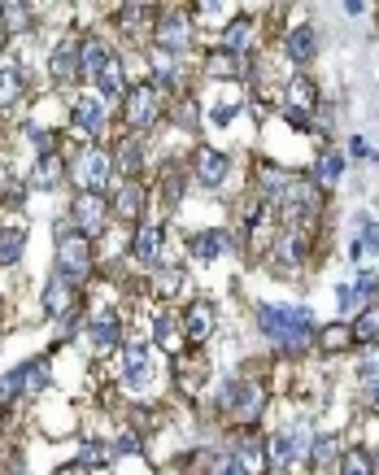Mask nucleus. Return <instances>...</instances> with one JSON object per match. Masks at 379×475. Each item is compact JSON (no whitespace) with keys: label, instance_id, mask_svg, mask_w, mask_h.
<instances>
[{"label":"nucleus","instance_id":"34","mask_svg":"<svg viewBox=\"0 0 379 475\" xmlns=\"http://www.w3.org/2000/svg\"><path fill=\"white\" fill-rule=\"evenodd\" d=\"M109 57H114V49H109L105 40H97V35H88V40H83V75L92 79L105 61H109Z\"/></svg>","mask_w":379,"mask_h":475},{"label":"nucleus","instance_id":"35","mask_svg":"<svg viewBox=\"0 0 379 475\" xmlns=\"http://www.w3.org/2000/svg\"><path fill=\"white\" fill-rule=\"evenodd\" d=\"M26 249V231L23 227H5L0 231V266H14Z\"/></svg>","mask_w":379,"mask_h":475},{"label":"nucleus","instance_id":"7","mask_svg":"<svg viewBox=\"0 0 379 475\" xmlns=\"http://www.w3.org/2000/svg\"><path fill=\"white\" fill-rule=\"evenodd\" d=\"M70 223H75V231H83L88 240L101 236L105 227H109V200H105V192H75V197H70Z\"/></svg>","mask_w":379,"mask_h":475},{"label":"nucleus","instance_id":"21","mask_svg":"<svg viewBox=\"0 0 379 475\" xmlns=\"http://www.w3.org/2000/svg\"><path fill=\"white\" fill-rule=\"evenodd\" d=\"M92 83H97V92H101L105 100H114V97H123L126 92V75H123V61H118V52L105 61L101 70L92 75Z\"/></svg>","mask_w":379,"mask_h":475},{"label":"nucleus","instance_id":"44","mask_svg":"<svg viewBox=\"0 0 379 475\" xmlns=\"http://www.w3.org/2000/svg\"><path fill=\"white\" fill-rule=\"evenodd\" d=\"M162 188H166V205H179V197H183V179H179V171L175 175H166Z\"/></svg>","mask_w":379,"mask_h":475},{"label":"nucleus","instance_id":"24","mask_svg":"<svg viewBox=\"0 0 379 475\" xmlns=\"http://www.w3.org/2000/svg\"><path fill=\"white\" fill-rule=\"evenodd\" d=\"M153 23H157L153 5H126V9H118V26L126 35H153Z\"/></svg>","mask_w":379,"mask_h":475},{"label":"nucleus","instance_id":"2","mask_svg":"<svg viewBox=\"0 0 379 475\" xmlns=\"http://www.w3.org/2000/svg\"><path fill=\"white\" fill-rule=\"evenodd\" d=\"M92 266H97L92 262V240L70 223H57V275L79 284V279L92 275Z\"/></svg>","mask_w":379,"mask_h":475},{"label":"nucleus","instance_id":"28","mask_svg":"<svg viewBox=\"0 0 379 475\" xmlns=\"http://www.w3.org/2000/svg\"><path fill=\"white\" fill-rule=\"evenodd\" d=\"M26 97V79H23V70L18 66H0V109H14L18 100Z\"/></svg>","mask_w":379,"mask_h":475},{"label":"nucleus","instance_id":"3","mask_svg":"<svg viewBox=\"0 0 379 475\" xmlns=\"http://www.w3.org/2000/svg\"><path fill=\"white\" fill-rule=\"evenodd\" d=\"M123 118L126 126H140V131L162 118V88L153 79H140L123 92Z\"/></svg>","mask_w":379,"mask_h":475},{"label":"nucleus","instance_id":"11","mask_svg":"<svg viewBox=\"0 0 379 475\" xmlns=\"http://www.w3.org/2000/svg\"><path fill=\"white\" fill-rule=\"evenodd\" d=\"M179 319H183V340L201 345V340H209V336H214V327H218V310H214V305L201 297V301H192V305H188Z\"/></svg>","mask_w":379,"mask_h":475},{"label":"nucleus","instance_id":"4","mask_svg":"<svg viewBox=\"0 0 379 475\" xmlns=\"http://www.w3.org/2000/svg\"><path fill=\"white\" fill-rule=\"evenodd\" d=\"M70 175H75L79 192H105V183H109V175H114V153H105V149L75 153Z\"/></svg>","mask_w":379,"mask_h":475},{"label":"nucleus","instance_id":"46","mask_svg":"<svg viewBox=\"0 0 379 475\" xmlns=\"http://www.w3.org/2000/svg\"><path fill=\"white\" fill-rule=\"evenodd\" d=\"M354 157H362V162H371V157H375V153H371V144H366L362 135H354Z\"/></svg>","mask_w":379,"mask_h":475},{"label":"nucleus","instance_id":"32","mask_svg":"<svg viewBox=\"0 0 379 475\" xmlns=\"http://www.w3.org/2000/svg\"><path fill=\"white\" fill-rule=\"evenodd\" d=\"M340 171H345V153H323L319 162H314V183L328 192V188H336V179H340Z\"/></svg>","mask_w":379,"mask_h":475},{"label":"nucleus","instance_id":"29","mask_svg":"<svg viewBox=\"0 0 379 475\" xmlns=\"http://www.w3.org/2000/svg\"><path fill=\"white\" fill-rule=\"evenodd\" d=\"M349 331H354V345H375L379 340V305H362L354 314V323H349Z\"/></svg>","mask_w":379,"mask_h":475},{"label":"nucleus","instance_id":"36","mask_svg":"<svg viewBox=\"0 0 379 475\" xmlns=\"http://www.w3.org/2000/svg\"><path fill=\"white\" fill-rule=\"evenodd\" d=\"M18 376H23V397H31L35 388H44V384H49V358H35V362L18 367Z\"/></svg>","mask_w":379,"mask_h":475},{"label":"nucleus","instance_id":"16","mask_svg":"<svg viewBox=\"0 0 379 475\" xmlns=\"http://www.w3.org/2000/svg\"><path fill=\"white\" fill-rule=\"evenodd\" d=\"M70 175V162H66V153H40L35 157V171H31V188H61V179Z\"/></svg>","mask_w":379,"mask_h":475},{"label":"nucleus","instance_id":"8","mask_svg":"<svg viewBox=\"0 0 379 475\" xmlns=\"http://www.w3.org/2000/svg\"><path fill=\"white\" fill-rule=\"evenodd\" d=\"M314 109H319V83L310 75H297L288 83V92H283V118L292 126H310Z\"/></svg>","mask_w":379,"mask_h":475},{"label":"nucleus","instance_id":"39","mask_svg":"<svg viewBox=\"0 0 379 475\" xmlns=\"http://www.w3.org/2000/svg\"><path fill=\"white\" fill-rule=\"evenodd\" d=\"M188 279H183V271H162V275L153 279V288H157V297H175L179 288H183Z\"/></svg>","mask_w":379,"mask_h":475},{"label":"nucleus","instance_id":"40","mask_svg":"<svg viewBox=\"0 0 379 475\" xmlns=\"http://www.w3.org/2000/svg\"><path fill=\"white\" fill-rule=\"evenodd\" d=\"M197 114H201V109H197V100H192V97H179V105H175V118H179V126H188V131H192V126L201 123Z\"/></svg>","mask_w":379,"mask_h":475},{"label":"nucleus","instance_id":"18","mask_svg":"<svg viewBox=\"0 0 379 475\" xmlns=\"http://www.w3.org/2000/svg\"><path fill=\"white\" fill-rule=\"evenodd\" d=\"M301 453H305V432L301 427H297V432H275V436L266 441V458H271L275 467H292Z\"/></svg>","mask_w":379,"mask_h":475},{"label":"nucleus","instance_id":"12","mask_svg":"<svg viewBox=\"0 0 379 475\" xmlns=\"http://www.w3.org/2000/svg\"><path fill=\"white\" fill-rule=\"evenodd\" d=\"M227 171H231L227 153H223V149H214V144L197 149V157H192V175H197V183H201V188H223Z\"/></svg>","mask_w":379,"mask_h":475},{"label":"nucleus","instance_id":"37","mask_svg":"<svg viewBox=\"0 0 379 475\" xmlns=\"http://www.w3.org/2000/svg\"><path fill=\"white\" fill-rule=\"evenodd\" d=\"M0 23H5V31L14 35V31H31L35 26V18H31V5H0Z\"/></svg>","mask_w":379,"mask_h":475},{"label":"nucleus","instance_id":"17","mask_svg":"<svg viewBox=\"0 0 379 475\" xmlns=\"http://www.w3.org/2000/svg\"><path fill=\"white\" fill-rule=\"evenodd\" d=\"M283 52H288V61L292 66H310L314 57H319V31L305 23V26H292L288 31V40H283Z\"/></svg>","mask_w":379,"mask_h":475},{"label":"nucleus","instance_id":"6","mask_svg":"<svg viewBox=\"0 0 379 475\" xmlns=\"http://www.w3.org/2000/svg\"><path fill=\"white\" fill-rule=\"evenodd\" d=\"M223 405H227V414L236 424H257V414L266 410V388L257 379H236V384H227Z\"/></svg>","mask_w":379,"mask_h":475},{"label":"nucleus","instance_id":"47","mask_svg":"<svg viewBox=\"0 0 379 475\" xmlns=\"http://www.w3.org/2000/svg\"><path fill=\"white\" fill-rule=\"evenodd\" d=\"M366 405L379 414V379H375V384H366Z\"/></svg>","mask_w":379,"mask_h":475},{"label":"nucleus","instance_id":"10","mask_svg":"<svg viewBox=\"0 0 379 475\" xmlns=\"http://www.w3.org/2000/svg\"><path fill=\"white\" fill-rule=\"evenodd\" d=\"M162 245H166V227L140 219L135 231H131V257L140 266H153V262H162Z\"/></svg>","mask_w":379,"mask_h":475},{"label":"nucleus","instance_id":"5","mask_svg":"<svg viewBox=\"0 0 379 475\" xmlns=\"http://www.w3.org/2000/svg\"><path fill=\"white\" fill-rule=\"evenodd\" d=\"M188 40H192V14H188V9H157L153 44L175 57L179 49H188Z\"/></svg>","mask_w":379,"mask_h":475},{"label":"nucleus","instance_id":"14","mask_svg":"<svg viewBox=\"0 0 379 475\" xmlns=\"http://www.w3.org/2000/svg\"><path fill=\"white\" fill-rule=\"evenodd\" d=\"M88 340H92V349L97 353H114L118 345H123V319H118L114 310L92 314V323H88Z\"/></svg>","mask_w":379,"mask_h":475},{"label":"nucleus","instance_id":"25","mask_svg":"<svg viewBox=\"0 0 379 475\" xmlns=\"http://www.w3.org/2000/svg\"><path fill=\"white\" fill-rule=\"evenodd\" d=\"M149 349H144V345H140V340H135V345H126L123 349V379L126 384H131V388H140V384H144V379H149Z\"/></svg>","mask_w":379,"mask_h":475},{"label":"nucleus","instance_id":"23","mask_svg":"<svg viewBox=\"0 0 379 475\" xmlns=\"http://www.w3.org/2000/svg\"><path fill=\"white\" fill-rule=\"evenodd\" d=\"M114 171L123 179H140L144 171V144L135 140V135H126L123 144H118V157H114Z\"/></svg>","mask_w":379,"mask_h":475},{"label":"nucleus","instance_id":"26","mask_svg":"<svg viewBox=\"0 0 379 475\" xmlns=\"http://www.w3.org/2000/svg\"><path fill=\"white\" fill-rule=\"evenodd\" d=\"M314 345L323 353H349V345H354V331H349V323H328V327H319L314 331Z\"/></svg>","mask_w":379,"mask_h":475},{"label":"nucleus","instance_id":"42","mask_svg":"<svg viewBox=\"0 0 379 475\" xmlns=\"http://www.w3.org/2000/svg\"><path fill=\"white\" fill-rule=\"evenodd\" d=\"M336 305H340V310H362V288L340 284V288H336Z\"/></svg>","mask_w":379,"mask_h":475},{"label":"nucleus","instance_id":"1","mask_svg":"<svg viewBox=\"0 0 379 475\" xmlns=\"http://www.w3.org/2000/svg\"><path fill=\"white\" fill-rule=\"evenodd\" d=\"M257 323L271 340H279L283 353H305L314 345V331H319L305 310H275V305H257Z\"/></svg>","mask_w":379,"mask_h":475},{"label":"nucleus","instance_id":"33","mask_svg":"<svg viewBox=\"0 0 379 475\" xmlns=\"http://www.w3.org/2000/svg\"><path fill=\"white\" fill-rule=\"evenodd\" d=\"M205 75L209 79H236L240 75V57H231L227 49H209V57H205Z\"/></svg>","mask_w":379,"mask_h":475},{"label":"nucleus","instance_id":"45","mask_svg":"<svg viewBox=\"0 0 379 475\" xmlns=\"http://www.w3.org/2000/svg\"><path fill=\"white\" fill-rule=\"evenodd\" d=\"M357 376H362V384H375V379H379V358H375V353H366V362L357 367Z\"/></svg>","mask_w":379,"mask_h":475},{"label":"nucleus","instance_id":"20","mask_svg":"<svg viewBox=\"0 0 379 475\" xmlns=\"http://www.w3.org/2000/svg\"><path fill=\"white\" fill-rule=\"evenodd\" d=\"M75 126L79 135H101L105 131V105L97 97H75Z\"/></svg>","mask_w":379,"mask_h":475},{"label":"nucleus","instance_id":"22","mask_svg":"<svg viewBox=\"0 0 379 475\" xmlns=\"http://www.w3.org/2000/svg\"><path fill=\"white\" fill-rule=\"evenodd\" d=\"M188 253H192V257H201V262H214V257H223V253H227V231H218V227H209V231H197V236L188 240Z\"/></svg>","mask_w":379,"mask_h":475},{"label":"nucleus","instance_id":"13","mask_svg":"<svg viewBox=\"0 0 379 475\" xmlns=\"http://www.w3.org/2000/svg\"><path fill=\"white\" fill-rule=\"evenodd\" d=\"M144 200H149L144 183H140V179H123V188H118L114 200H109V214H114V219H123V223H140Z\"/></svg>","mask_w":379,"mask_h":475},{"label":"nucleus","instance_id":"38","mask_svg":"<svg viewBox=\"0 0 379 475\" xmlns=\"http://www.w3.org/2000/svg\"><path fill=\"white\" fill-rule=\"evenodd\" d=\"M336 467H340V475H371V453L366 450H345Z\"/></svg>","mask_w":379,"mask_h":475},{"label":"nucleus","instance_id":"15","mask_svg":"<svg viewBox=\"0 0 379 475\" xmlns=\"http://www.w3.org/2000/svg\"><path fill=\"white\" fill-rule=\"evenodd\" d=\"M310 231H301V227H279V236H275V257L283 262V266H301L305 257H310Z\"/></svg>","mask_w":379,"mask_h":475},{"label":"nucleus","instance_id":"30","mask_svg":"<svg viewBox=\"0 0 379 475\" xmlns=\"http://www.w3.org/2000/svg\"><path fill=\"white\" fill-rule=\"evenodd\" d=\"M231 467H236L240 475H262V471H266V445H257V441L240 445L236 458H231Z\"/></svg>","mask_w":379,"mask_h":475},{"label":"nucleus","instance_id":"19","mask_svg":"<svg viewBox=\"0 0 379 475\" xmlns=\"http://www.w3.org/2000/svg\"><path fill=\"white\" fill-rule=\"evenodd\" d=\"M75 305H79L75 284H70V279H61V275H52L49 288H44V310H49L52 319H61V314H70Z\"/></svg>","mask_w":379,"mask_h":475},{"label":"nucleus","instance_id":"43","mask_svg":"<svg viewBox=\"0 0 379 475\" xmlns=\"http://www.w3.org/2000/svg\"><path fill=\"white\" fill-rule=\"evenodd\" d=\"M79 462L88 467V471H97L105 462V445H83V453H79Z\"/></svg>","mask_w":379,"mask_h":475},{"label":"nucleus","instance_id":"41","mask_svg":"<svg viewBox=\"0 0 379 475\" xmlns=\"http://www.w3.org/2000/svg\"><path fill=\"white\" fill-rule=\"evenodd\" d=\"M14 397H23V376H18V371L0 376V405H9Z\"/></svg>","mask_w":379,"mask_h":475},{"label":"nucleus","instance_id":"27","mask_svg":"<svg viewBox=\"0 0 379 475\" xmlns=\"http://www.w3.org/2000/svg\"><path fill=\"white\" fill-rule=\"evenodd\" d=\"M153 340L175 358L179 345H183V319H179V314H162V319L153 323Z\"/></svg>","mask_w":379,"mask_h":475},{"label":"nucleus","instance_id":"9","mask_svg":"<svg viewBox=\"0 0 379 475\" xmlns=\"http://www.w3.org/2000/svg\"><path fill=\"white\" fill-rule=\"evenodd\" d=\"M49 75H52V83H61V88H70V83L83 79V40H70V35H66V40L49 52Z\"/></svg>","mask_w":379,"mask_h":475},{"label":"nucleus","instance_id":"31","mask_svg":"<svg viewBox=\"0 0 379 475\" xmlns=\"http://www.w3.org/2000/svg\"><path fill=\"white\" fill-rule=\"evenodd\" d=\"M340 453H345V441L340 436H319V441H310V462L314 467H336L340 462Z\"/></svg>","mask_w":379,"mask_h":475}]
</instances>
